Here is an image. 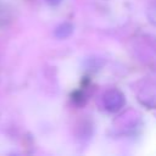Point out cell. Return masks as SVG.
<instances>
[{
    "label": "cell",
    "instance_id": "5",
    "mask_svg": "<svg viewBox=\"0 0 156 156\" xmlns=\"http://www.w3.org/2000/svg\"><path fill=\"white\" fill-rule=\"evenodd\" d=\"M147 20L152 26H156V2H154L152 5H150V7L147 9L146 12Z\"/></svg>",
    "mask_w": 156,
    "mask_h": 156
},
{
    "label": "cell",
    "instance_id": "1",
    "mask_svg": "<svg viewBox=\"0 0 156 156\" xmlns=\"http://www.w3.org/2000/svg\"><path fill=\"white\" fill-rule=\"evenodd\" d=\"M102 105L108 112H117L126 105L124 94L118 89H108L102 95Z\"/></svg>",
    "mask_w": 156,
    "mask_h": 156
},
{
    "label": "cell",
    "instance_id": "2",
    "mask_svg": "<svg viewBox=\"0 0 156 156\" xmlns=\"http://www.w3.org/2000/svg\"><path fill=\"white\" fill-rule=\"evenodd\" d=\"M138 99L143 105L150 108H156V85L154 84L145 85L138 93Z\"/></svg>",
    "mask_w": 156,
    "mask_h": 156
},
{
    "label": "cell",
    "instance_id": "3",
    "mask_svg": "<svg viewBox=\"0 0 156 156\" xmlns=\"http://www.w3.org/2000/svg\"><path fill=\"white\" fill-rule=\"evenodd\" d=\"M73 30H74V27H73V24L71 22H63V23H60L55 28L54 35H55V38H57L60 40H63L66 38L71 37Z\"/></svg>",
    "mask_w": 156,
    "mask_h": 156
},
{
    "label": "cell",
    "instance_id": "4",
    "mask_svg": "<svg viewBox=\"0 0 156 156\" xmlns=\"http://www.w3.org/2000/svg\"><path fill=\"white\" fill-rule=\"evenodd\" d=\"M72 101H73L77 106H82V105H84V104H85L87 98H85V95H84V93H83V91L77 90V91H74V93L72 94Z\"/></svg>",
    "mask_w": 156,
    "mask_h": 156
},
{
    "label": "cell",
    "instance_id": "6",
    "mask_svg": "<svg viewBox=\"0 0 156 156\" xmlns=\"http://www.w3.org/2000/svg\"><path fill=\"white\" fill-rule=\"evenodd\" d=\"M6 18H7V16H6V9L0 4V23H4Z\"/></svg>",
    "mask_w": 156,
    "mask_h": 156
},
{
    "label": "cell",
    "instance_id": "7",
    "mask_svg": "<svg viewBox=\"0 0 156 156\" xmlns=\"http://www.w3.org/2000/svg\"><path fill=\"white\" fill-rule=\"evenodd\" d=\"M61 1H62V0H46V2H48L49 5H52V6H56V5L61 4Z\"/></svg>",
    "mask_w": 156,
    "mask_h": 156
}]
</instances>
